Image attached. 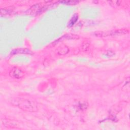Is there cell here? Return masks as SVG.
Here are the masks:
<instances>
[{"mask_svg":"<svg viewBox=\"0 0 130 130\" xmlns=\"http://www.w3.org/2000/svg\"><path fill=\"white\" fill-rule=\"evenodd\" d=\"M89 47V44L88 43H85L84 44H83L82 49H83V50L86 51L88 49Z\"/></svg>","mask_w":130,"mask_h":130,"instance_id":"cell-11","label":"cell"},{"mask_svg":"<svg viewBox=\"0 0 130 130\" xmlns=\"http://www.w3.org/2000/svg\"><path fill=\"white\" fill-rule=\"evenodd\" d=\"M78 38H79V36L77 35H73V34H66V35L62 36L61 38H59L57 40L55 41L52 44H50V47H52L55 46L59 42H61L65 39H77Z\"/></svg>","mask_w":130,"mask_h":130,"instance_id":"cell-3","label":"cell"},{"mask_svg":"<svg viewBox=\"0 0 130 130\" xmlns=\"http://www.w3.org/2000/svg\"><path fill=\"white\" fill-rule=\"evenodd\" d=\"M2 123L4 125L9 127H15L17 125V122L13 120H10L8 119H4L2 120Z\"/></svg>","mask_w":130,"mask_h":130,"instance_id":"cell-6","label":"cell"},{"mask_svg":"<svg viewBox=\"0 0 130 130\" xmlns=\"http://www.w3.org/2000/svg\"><path fill=\"white\" fill-rule=\"evenodd\" d=\"M24 75V72L21 69L16 67L12 68L9 72L10 76L15 79H20L23 77Z\"/></svg>","mask_w":130,"mask_h":130,"instance_id":"cell-2","label":"cell"},{"mask_svg":"<svg viewBox=\"0 0 130 130\" xmlns=\"http://www.w3.org/2000/svg\"><path fill=\"white\" fill-rule=\"evenodd\" d=\"M128 33V30L126 29H117L114 30L110 31H108V35L109 36H117V35H124Z\"/></svg>","mask_w":130,"mask_h":130,"instance_id":"cell-5","label":"cell"},{"mask_svg":"<svg viewBox=\"0 0 130 130\" xmlns=\"http://www.w3.org/2000/svg\"><path fill=\"white\" fill-rule=\"evenodd\" d=\"M61 3H63V4H66L67 5H75L79 3L78 1H61L60 2Z\"/></svg>","mask_w":130,"mask_h":130,"instance_id":"cell-10","label":"cell"},{"mask_svg":"<svg viewBox=\"0 0 130 130\" xmlns=\"http://www.w3.org/2000/svg\"><path fill=\"white\" fill-rule=\"evenodd\" d=\"M78 16L77 15L75 14V15H74V16L72 18V19L70 20V22H69V25L70 26H72L77 21V20L78 19Z\"/></svg>","mask_w":130,"mask_h":130,"instance_id":"cell-9","label":"cell"},{"mask_svg":"<svg viewBox=\"0 0 130 130\" xmlns=\"http://www.w3.org/2000/svg\"><path fill=\"white\" fill-rule=\"evenodd\" d=\"M11 103L13 105L25 111L34 112L38 110L35 103L27 99L16 98L12 100Z\"/></svg>","mask_w":130,"mask_h":130,"instance_id":"cell-1","label":"cell"},{"mask_svg":"<svg viewBox=\"0 0 130 130\" xmlns=\"http://www.w3.org/2000/svg\"><path fill=\"white\" fill-rule=\"evenodd\" d=\"M16 54H31L32 52L27 48H17L14 49L11 52V54L14 55Z\"/></svg>","mask_w":130,"mask_h":130,"instance_id":"cell-4","label":"cell"},{"mask_svg":"<svg viewBox=\"0 0 130 130\" xmlns=\"http://www.w3.org/2000/svg\"><path fill=\"white\" fill-rule=\"evenodd\" d=\"M69 51V49L67 46H61L58 48L57 53L60 55H63L67 54Z\"/></svg>","mask_w":130,"mask_h":130,"instance_id":"cell-7","label":"cell"},{"mask_svg":"<svg viewBox=\"0 0 130 130\" xmlns=\"http://www.w3.org/2000/svg\"><path fill=\"white\" fill-rule=\"evenodd\" d=\"M14 13V12L9 9L1 8V15L2 16H10Z\"/></svg>","mask_w":130,"mask_h":130,"instance_id":"cell-8","label":"cell"}]
</instances>
